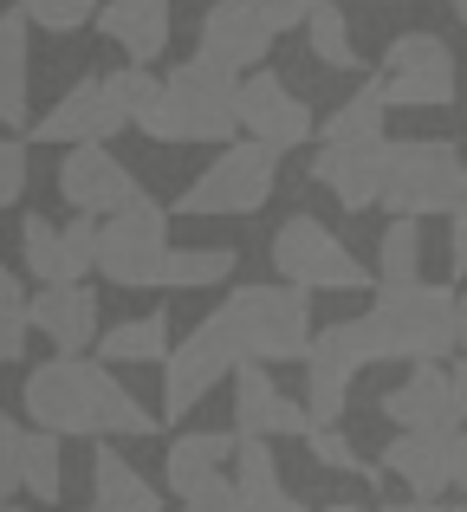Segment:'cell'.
Listing matches in <instances>:
<instances>
[{
  "instance_id": "cell-1",
  "label": "cell",
  "mask_w": 467,
  "mask_h": 512,
  "mask_svg": "<svg viewBox=\"0 0 467 512\" xmlns=\"http://www.w3.org/2000/svg\"><path fill=\"white\" fill-rule=\"evenodd\" d=\"M20 409L39 435H59V441H143L156 435V415L117 383V370L91 357H46V363H26V389H20Z\"/></svg>"
},
{
  "instance_id": "cell-2",
  "label": "cell",
  "mask_w": 467,
  "mask_h": 512,
  "mask_svg": "<svg viewBox=\"0 0 467 512\" xmlns=\"http://www.w3.org/2000/svg\"><path fill=\"white\" fill-rule=\"evenodd\" d=\"M137 130L150 143H215V150H228V143H240V78L195 52L163 78V91L137 117Z\"/></svg>"
},
{
  "instance_id": "cell-3",
  "label": "cell",
  "mask_w": 467,
  "mask_h": 512,
  "mask_svg": "<svg viewBox=\"0 0 467 512\" xmlns=\"http://www.w3.org/2000/svg\"><path fill=\"white\" fill-rule=\"evenodd\" d=\"M455 299L461 292L448 286H377L364 318V338H370V363H455Z\"/></svg>"
},
{
  "instance_id": "cell-4",
  "label": "cell",
  "mask_w": 467,
  "mask_h": 512,
  "mask_svg": "<svg viewBox=\"0 0 467 512\" xmlns=\"http://www.w3.org/2000/svg\"><path fill=\"white\" fill-rule=\"evenodd\" d=\"M215 338L234 350V363H305L318 325H312V299L292 286H234L228 299L208 312Z\"/></svg>"
},
{
  "instance_id": "cell-5",
  "label": "cell",
  "mask_w": 467,
  "mask_h": 512,
  "mask_svg": "<svg viewBox=\"0 0 467 512\" xmlns=\"http://www.w3.org/2000/svg\"><path fill=\"white\" fill-rule=\"evenodd\" d=\"M467 188V156L455 137H403L383 143V201L390 221H429L448 214Z\"/></svg>"
},
{
  "instance_id": "cell-6",
  "label": "cell",
  "mask_w": 467,
  "mask_h": 512,
  "mask_svg": "<svg viewBox=\"0 0 467 512\" xmlns=\"http://www.w3.org/2000/svg\"><path fill=\"white\" fill-rule=\"evenodd\" d=\"M266 260H273L279 286L305 292V299H312V292H377V273H370L318 214H286V221L273 227V240H266Z\"/></svg>"
},
{
  "instance_id": "cell-7",
  "label": "cell",
  "mask_w": 467,
  "mask_h": 512,
  "mask_svg": "<svg viewBox=\"0 0 467 512\" xmlns=\"http://www.w3.org/2000/svg\"><path fill=\"white\" fill-rule=\"evenodd\" d=\"M305 13H312V0H215V7L202 13V59H215L221 72H260L266 52H273L279 33H299Z\"/></svg>"
},
{
  "instance_id": "cell-8",
  "label": "cell",
  "mask_w": 467,
  "mask_h": 512,
  "mask_svg": "<svg viewBox=\"0 0 467 512\" xmlns=\"http://www.w3.org/2000/svg\"><path fill=\"white\" fill-rule=\"evenodd\" d=\"M279 188V156H266L260 143H228L215 163H202L189 188L176 195L169 214H189V221H240V214H260Z\"/></svg>"
},
{
  "instance_id": "cell-9",
  "label": "cell",
  "mask_w": 467,
  "mask_h": 512,
  "mask_svg": "<svg viewBox=\"0 0 467 512\" xmlns=\"http://www.w3.org/2000/svg\"><path fill=\"white\" fill-rule=\"evenodd\" d=\"M390 111H448L461 91V59L442 33H396L377 59V78Z\"/></svg>"
},
{
  "instance_id": "cell-10",
  "label": "cell",
  "mask_w": 467,
  "mask_h": 512,
  "mask_svg": "<svg viewBox=\"0 0 467 512\" xmlns=\"http://www.w3.org/2000/svg\"><path fill=\"white\" fill-rule=\"evenodd\" d=\"M169 266V208L156 201H137L130 214L98 227V273L111 279L117 292H150L163 286Z\"/></svg>"
},
{
  "instance_id": "cell-11",
  "label": "cell",
  "mask_w": 467,
  "mask_h": 512,
  "mask_svg": "<svg viewBox=\"0 0 467 512\" xmlns=\"http://www.w3.org/2000/svg\"><path fill=\"white\" fill-rule=\"evenodd\" d=\"M364 363H370L364 318H338V325H325L312 338V350H305V415H312V428H338L344 422Z\"/></svg>"
},
{
  "instance_id": "cell-12",
  "label": "cell",
  "mask_w": 467,
  "mask_h": 512,
  "mask_svg": "<svg viewBox=\"0 0 467 512\" xmlns=\"http://www.w3.org/2000/svg\"><path fill=\"white\" fill-rule=\"evenodd\" d=\"M240 130L247 143H260L266 156H292L305 143H318V111L273 72L240 78Z\"/></svg>"
},
{
  "instance_id": "cell-13",
  "label": "cell",
  "mask_w": 467,
  "mask_h": 512,
  "mask_svg": "<svg viewBox=\"0 0 467 512\" xmlns=\"http://www.w3.org/2000/svg\"><path fill=\"white\" fill-rule=\"evenodd\" d=\"M130 117L117 111V98L104 91V78H78L52 98V111H39L26 124V143H59V150H111V137Z\"/></svg>"
},
{
  "instance_id": "cell-14",
  "label": "cell",
  "mask_w": 467,
  "mask_h": 512,
  "mask_svg": "<svg viewBox=\"0 0 467 512\" xmlns=\"http://www.w3.org/2000/svg\"><path fill=\"white\" fill-rule=\"evenodd\" d=\"M59 201L72 214H85V221H117V214H130L143 195V182L130 175V163H117L111 150H65L59 156Z\"/></svg>"
},
{
  "instance_id": "cell-15",
  "label": "cell",
  "mask_w": 467,
  "mask_h": 512,
  "mask_svg": "<svg viewBox=\"0 0 467 512\" xmlns=\"http://www.w3.org/2000/svg\"><path fill=\"white\" fill-rule=\"evenodd\" d=\"M240 370L234 363V350L215 338V325H195L189 338H182L176 350H169V363H163V422H182V415H195L208 402V389L215 383H228V376Z\"/></svg>"
},
{
  "instance_id": "cell-16",
  "label": "cell",
  "mask_w": 467,
  "mask_h": 512,
  "mask_svg": "<svg viewBox=\"0 0 467 512\" xmlns=\"http://www.w3.org/2000/svg\"><path fill=\"white\" fill-rule=\"evenodd\" d=\"M273 435L305 441L312 435V415H305V402H292L273 383V370L240 363L234 370V441H273Z\"/></svg>"
},
{
  "instance_id": "cell-17",
  "label": "cell",
  "mask_w": 467,
  "mask_h": 512,
  "mask_svg": "<svg viewBox=\"0 0 467 512\" xmlns=\"http://www.w3.org/2000/svg\"><path fill=\"white\" fill-rule=\"evenodd\" d=\"M377 409L396 435H461L455 396H448V363H416Z\"/></svg>"
},
{
  "instance_id": "cell-18",
  "label": "cell",
  "mask_w": 467,
  "mask_h": 512,
  "mask_svg": "<svg viewBox=\"0 0 467 512\" xmlns=\"http://www.w3.org/2000/svg\"><path fill=\"white\" fill-rule=\"evenodd\" d=\"M98 318L104 312H98V292L91 286H39L33 299H26V325L59 350V357H85V350L104 338Z\"/></svg>"
},
{
  "instance_id": "cell-19",
  "label": "cell",
  "mask_w": 467,
  "mask_h": 512,
  "mask_svg": "<svg viewBox=\"0 0 467 512\" xmlns=\"http://www.w3.org/2000/svg\"><path fill=\"white\" fill-rule=\"evenodd\" d=\"M234 448H240L234 428H189V435H176V441H169V454H163L169 493L189 506V500H202L208 487H221V480H228Z\"/></svg>"
},
{
  "instance_id": "cell-20",
  "label": "cell",
  "mask_w": 467,
  "mask_h": 512,
  "mask_svg": "<svg viewBox=\"0 0 467 512\" xmlns=\"http://www.w3.org/2000/svg\"><path fill=\"white\" fill-rule=\"evenodd\" d=\"M383 480H403L409 500L435 506L442 493H455V435H390Z\"/></svg>"
},
{
  "instance_id": "cell-21",
  "label": "cell",
  "mask_w": 467,
  "mask_h": 512,
  "mask_svg": "<svg viewBox=\"0 0 467 512\" xmlns=\"http://www.w3.org/2000/svg\"><path fill=\"white\" fill-rule=\"evenodd\" d=\"M98 33L124 52V65L150 72L169 52V0H98Z\"/></svg>"
},
{
  "instance_id": "cell-22",
  "label": "cell",
  "mask_w": 467,
  "mask_h": 512,
  "mask_svg": "<svg viewBox=\"0 0 467 512\" xmlns=\"http://www.w3.org/2000/svg\"><path fill=\"white\" fill-rule=\"evenodd\" d=\"M305 169L344 214H364L383 201V150H312Z\"/></svg>"
},
{
  "instance_id": "cell-23",
  "label": "cell",
  "mask_w": 467,
  "mask_h": 512,
  "mask_svg": "<svg viewBox=\"0 0 467 512\" xmlns=\"http://www.w3.org/2000/svg\"><path fill=\"white\" fill-rule=\"evenodd\" d=\"M33 111V26L20 7L0 13V130H26Z\"/></svg>"
},
{
  "instance_id": "cell-24",
  "label": "cell",
  "mask_w": 467,
  "mask_h": 512,
  "mask_svg": "<svg viewBox=\"0 0 467 512\" xmlns=\"http://www.w3.org/2000/svg\"><path fill=\"white\" fill-rule=\"evenodd\" d=\"M383 130H390V104H383V91L364 78L338 111L318 117V150H383V143H390Z\"/></svg>"
},
{
  "instance_id": "cell-25",
  "label": "cell",
  "mask_w": 467,
  "mask_h": 512,
  "mask_svg": "<svg viewBox=\"0 0 467 512\" xmlns=\"http://www.w3.org/2000/svg\"><path fill=\"white\" fill-rule=\"evenodd\" d=\"M91 506L98 512H163V493L117 454V441H98V454H91Z\"/></svg>"
},
{
  "instance_id": "cell-26",
  "label": "cell",
  "mask_w": 467,
  "mask_h": 512,
  "mask_svg": "<svg viewBox=\"0 0 467 512\" xmlns=\"http://www.w3.org/2000/svg\"><path fill=\"white\" fill-rule=\"evenodd\" d=\"M234 512H305L279 480V461L266 441H240L234 448Z\"/></svg>"
},
{
  "instance_id": "cell-27",
  "label": "cell",
  "mask_w": 467,
  "mask_h": 512,
  "mask_svg": "<svg viewBox=\"0 0 467 512\" xmlns=\"http://www.w3.org/2000/svg\"><path fill=\"white\" fill-rule=\"evenodd\" d=\"M169 312H143V318H124L98 338V363L104 370H137V363H169Z\"/></svg>"
},
{
  "instance_id": "cell-28",
  "label": "cell",
  "mask_w": 467,
  "mask_h": 512,
  "mask_svg": "<svg viewBox=\"0 0 467 512\" xmlns=\"http://www.w3.org/2000/svg\"><path fill=\"white\" fill-rule=\"evenodd\" d=\"M20 266L39 279V286H85L72 266V253H65V227L46 221V214L26 208L20 214Z\"/></svg>"
},
{
  "instance_id": "cell-29",
  "label": "cell",
  "mask_w": 467,
  "mask_h": 512,
  "mask_svg": "<svg viewBox=\"0 0 467 512\" xmlns=\"http://www.w3.org/2000/svg\"><path fill=\"white\" fill-rule=\"evenodd\" d=\"M305 46L325 72H364V52H357V33H351V13L338 0H312L305 13Z\"/></svg>"
},
{
  "instance_id": "cell-30",
  "label": "cell",
  "mask_w": 467,
  "mask_h": 512,
  "mask_svg": "<svg viewBox=\"0 0 467 512\" xmlns=\"http://www.w3.org/2000/svg\"><path fill=\"white\" fill-rule=\"evenodd\" d=\"M20 493L39 506H59L65 500V441L59 435H39V428H26L20 441Z\"/></svg>"
},
{
  "instance_id": "cell-31",
  "label": "cell",
  "mask_w": 467,
  "mask_h": 512,
  "mask_svg": "<svg viewBox=\"0 0 467 512\" xmlns=\"http://www.w3.org/2000/svg\"><path fill=\"white\" fill-rule=\"evenodd\" d=\"M234 266H240L234 247H169L163 286L169 292H208V286H228Z\"/></svg>"
},
{
  "instance_id": "cell-32",
  "label": "cell",
  "mask_w": 467,
  "mask_h": 512,
  "mask_svg": "<svg viewBox=\"0 0 467 512\" xmlns=\"http://www.w3.org/2000/svg\"><path fill=\"white\" fill-rule=\"evenodd\" d=\"M377 286H416L422 279V221H390L377 240Z\"/></svg>"
},
{
  "instance_id": "cell-33",
  "label": "cell",
  "mask_w": 467,
  "mask_h": 512,
  "mask_svg": "<svg viewBox=\"0 0 467 512\" xmlns=\"http://www.w3.org/2000/svg\"><path fill=\"white\" fill-rule=\"evenodd\" d=\"M26 338H33V325H26L20 273L0 260V363H20V357H26Z\"/></svg>"
},
{
  "instance_id": "cell-34",
  "label": "cell",
  "mask_w": 467,
  "mask_h": 512,
  "mask_svg": "<svg viewBox=\"0 0 467 512\" xmlns=\"http://www.w3.org/2000/svg\"><path fill=\"white\" fill-rule=\"evenodd\" d=\"M20 13L39 33H85V26H98V0H20Z\"/></svg>"
},
{
  "instance_id": "cell-35",
  "label": "cell",
  "mask_w": 467,
  "mask_h": 512,
  "mask_svg": "<svg viewBox=\"0 0 467 512\" xmlns=\"http://www.w3.org/2000/svg\"><path fill=\"white\" fill-rule=\"evenodd\" d=\"M305 448H312V461L318 467H331V474H364V480H383V474H370V461L344 441V428H312L305 435Z\"/></svg>"
},
{
  "instance_id": "cell-36",
  "label": "cell",
  "mask_w": 467,
  "mask_h": 512,
  "mask_svg": "<svg viewBox=\"0 0 467 512\" xmlns=\"http://www.w3.org/2000/svg\"><path fill=\"white\" fill-rule=\"evenodd\" d=\"M26 175H33V163H26V143H20V137H0V214L20 208Z\"/></svg>"
},
{
  "instance_id": "cell-37",
  "label": "cell",
  "mask_w": 467,
  "mask_h": 512,
  "mask_svg": "<svg viewBox=\"0 0 467 512\" xmlns=\"http://www.w3.org/2000/svg\"><path fill=\"white\" fill-rule=\"evenodd\" d=\"M20 441H26L20 422L0 428V506H13V493H20Z\"/></svg>"
},
{
  "instance_id": "cell-38",
  "label": "cell",
  "mask_w": 467,
  "mask_h": 512,
  "mask_svg": "<svg viewBox=\"0 0 467 512\" xmlns=\"http://www.w3.org/2000/svg\"><path fill=\"white\" fill-rule=\"evenodd\" d=\"M448 273L467 279V188H461L455 208H448Z\"/></svg>"
},
{
  "instance_id": "cell-39",
  "label": "cell",
  "mask_w": 467,
  "mask_h": 512,
  "mask_svg": "<svg viewBox=\"0 0 467 512\" xmlns=\"http://www.w3.org/2000/svg\"><path fill=\"white\" fill-rule=\"evenodd\" d=\"M176 512H234V480H221V487H208L202 500H189V506H176Z\"/></svg>"
},
{
  "instance_id": "cell-40",
  "label": "cell",
  "mask_w": 467,
  "mask_h": 512,
  "mask_svg": "<svg viewBox=\"0 0 467 512\" xmlns=\"http://www.w3.org/2000/svg\"><path fill=\"white\" fill-rule=\"evenodd\" d=\"M448 396H455V415L467 422V357L448 363Z\"/></svg>"
},
{
  "instance_id": "cell-41",
  "label": "cell",
  "mask_w": 467,
  "mask_h": 512,
  "mask_svg": "<svg viewBox=\"0 0 467 512\" xmlns=\"http://www.w3.org/2000/svg\"><path fill=\"white\" fill-rule=\"evenodd\" d=\"M455 493H461V506H467V428L455 435Z\"/></svg>"
},
{
  "instance_id": "cell-42",
  "label": "cell",
  "mask_w": 467,
  "mask_h": 512,
  "mask_svg": "<svg viewBox=\"0 0 467 512\" xmlns=\"http://www.w3.org/2000/svg\"><path fill=\"white\" fill-rule=\"evenodd\" d=\"M455 344H461V357H467V292L455 299Z\"/></svg>"
},
{
  "instance_id": "cell-43",
  "label": "cell",
  "mask_w": 467,
  "mask_h": 512,
  "mask_svg": "<svg viewBox=\"0 0 467 512\" xmlns=\"http://www.w3.org/2000/svg\"><path fill=\"white\" fill-rule=\"evenodd\" d=\"M377 512H442V506H422V500H396V506H377Z\"/></svg>"
},
{
  "instance_id": "cell-44",
  "label": "cell",
  "mask_w": 467,
  "mask_h": 512,
  "mask_svg": "<svg viewBox=\"0 0 467 512\" xmlns=\"http://www.w3.org/2000/svg\"><path fill=\"white\" fill-rule=\"evenodd\" d=\"M318 512H377V506H357V500H338V506H318Z\"/></svg>"
},
{
  "instance_id": "cell-45",
  "label": "cell",
  "mask_w": 467,
  "mask_h": 512,
  "mask_svg": "<svg viewBox=\"0 0 467 512\" xmlns=\"http://www.w3.org/2000/svg\"><path fill=\"white\" fill-rule=\"evenodd\" d=\"M455 20H461V26H467V0H455Z\"/></svg>"
},
{
  "instance_id": "cell-46",
  "label": "cell",
  "mask_w": 467,
  "mask_h": 512,
  "mask_svg": "<svg viewBox=\"0 0 467 512\" xmlns=\"http://www.w3.org/2000/svg\"><path fill=\"white\" fill-rule=\"evenodd\" d=\"M7 422H13V415H7V409H0V428H7Z\"/></svg>"
},
{
  "instance_id": "cell-47",
  "label": "cell",
  "mask_w": 467,
  "mask_h": 512,
  "mask_svg": "<svg viewBox=\"0 0 467 512\" xmlns=\"http://www.w3.org/2000/svg\"><path fill=\"white\" fill-rule=\"evenodd\" d=\"M0 512H20V506H0Z\"/></svg>"
},
{
  "instance_id": "cell-48",
  "label": "cell",
  "mask_w": 467,
  "mask_h": 512,
  "mask_svg": "<svg viewBox=\"0 0 467 512\" xmlns=\"http://www.w3.org/2000/svg\"><path fill=\"white\" fill-rule=\"evenodd\" d=\"M85 512H98V506H85Z\"/></svg>"
},
{
  "instance_id": "cell-49",
  "label": "cell",
  "mask_w": 467,
  "mask_h": 512,
  "mask_svg": "<svg viewBox=\"0 0 467 512\" xmlns=\"http://www.w3.org/2000/svg\"><path fill=\"white\" fill-rule=\"evenodd\" d=\"M455 512H467V506H455Z\"/></svg>"
}]
</instances>
